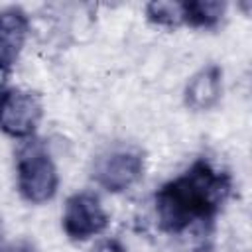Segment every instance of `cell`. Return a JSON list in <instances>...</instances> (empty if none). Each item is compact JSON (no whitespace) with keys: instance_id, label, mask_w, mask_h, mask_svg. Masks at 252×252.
<instances>
[{"instance_id":"obj_8","label":"cell","mask_w":252,"mask_h":252,"mask_svg":"<svg viewBox=\"0 0 252 252\" xmlns=\"http://www.w3.org/2000/svg\"><path fill=\"white\" fill-rule=\"evenodd\" d=\"M183 26L195 30H217L226 16V2L220 0H185Z\"/></svg>"},{"instance_id":"obj_5","label":"cell","mask_w":252,"mask_h":252,"mask_svg":"<svg viewBox=\"0 0 252 252\" xmlns=\"http://www.w3.org/2000/svg\"><path fill=\"white\" fill-rule=\"evenodd\" d=\"M108 222L110 217L96 193L77 191L67 197L61 213V228L71 240L83 242L98 236L106 230Z\"/></svg>"},{"instance_id":"obj_12","label":"cell","mask_w":252,"mask_h":252,"mask_svg":"<svg viewBox=\"0 0 252 252\" xmlns=\"http://www.w3.org/2000/svg\"><path fill=\"white\" fill-rule=\"evenodd\" d=\"M4 91H6V85L0 81V98H2V94H4Z\"/></svg>"},{"instance_id":"obj_7","label":"cell","mask_w":252,"mask_h":252,"mask_svg":"<svg viewBox=\"0 0 252 252\" xmlns=\"http://www.w3.org/2000/svg\"><path fill=\"white\" fill-rule=\"evenodd\" d=\"M222 96V69L209 63L191 75L183 89V102L193 112H205L219 104Z\"/></svg>"},{"instance_id":"obj_11","label":"cell","mask_w":252,"mask_h":252,"mask_svg":"<svg viewBox=\"0 0 252 252\" xmlns=\"http://www.w3.org/2000/svg\"><path fill=\"white\" fill-rule=\"evenodd\" d=\"M12 252H33L30 246H18V248H14Z\"/></svg>"},{"instance_id":"obj_10","label":"cell","mask_w":252,"mask_h":252,"mask_svg":"<svg viewBox=\"0 0 252 252\" xmlns=\"http://www.w3.org/2000/svg\"><path fill=\"white\" fill-rule=\"evenodd\" d=\"M89 252H128L126 246L118 238H102L89 248Z\"/></svg>"},{"instance_id":"obj_6","label":"cell","mask_w":252,"mask_h":252,"mask_svg":"<svg viewBox=\"0 0 252 252\" xmlns=\"http://www.w3.org/2000/svg\"><path fill=\"white\" fill-rule=\"evenodd\" d=\"M30 35V18L22 8L0 10V75H8L18 63Z\"/></svg>"},{"instance_id":"obj_3","label":"cell","mask_w":252,"mask_h":252,"mask_svg":"<svg viewBox=\"0 0 252 252\" xmlns=\"http://www.w3.org/2000/svg\"><path fill=\"white\" fill-rule=\"evenodd\" d=\"M144 152L130 144H118L96 156L93 179L108 193H124L144 177Z\"/></svg>"},{"instance_id":"obj_9","label":"cell","mask_w":252,"mask_h":252,"mask_svg":"<svg viewBox=\"0 0 252 252\" xmlns=\"http://www.w3.org/2000/svg\"><path fill=\"white\" fill-rule=\"evenodd\" d=\"M146 18L150 24L159 26V28H179L183 26V6L181 2L175 0H154L148 2L146 8Z\"/></svg>"},{"instance_id":"obj_1","label":"cell","mask_w":252,"mask_h":252,"mask_svg":"<svg viewBox=\"0 0 252 252\" xmlns=\"http://www.w3.org/2000/svg\"><path fill=\"white\" fill-rule=\"evenodd\" d=\"M234 191L232 175L197 158L185 171L165 181L154 195V211L161 232L177 238L195 236L207 252L215 220Z\"/></svg>"},{"instance_id":"obj_2","label":"cell","mask_w":252,"mask_h":252,"mask_svg":"<svg viewBox=\"0 0 252 252\" xmlns=\"http://www.w3.org/2000/svg\"><path fill=\"white\" fill-rule=\"evenodd\" d=\"M16 187L20 197L30 205H43L57 195V165L39 138H30L16 150Z\"/></svg>"},{"instance_id":"obj_4","label":"cell","mask_w":252,"mask_h":252,"mask_svg":"<svg viewBox=\"0 0 252 252\" xmlns=\"http://www.w3.org/2000/svg\"><path fill=\"white\" fill-rule=\"evenodd\" d=\"M43 118V104L37 93L6 87L0 98V130L14 140H30L35 136Z\"/></svg>"}]
</instances>
